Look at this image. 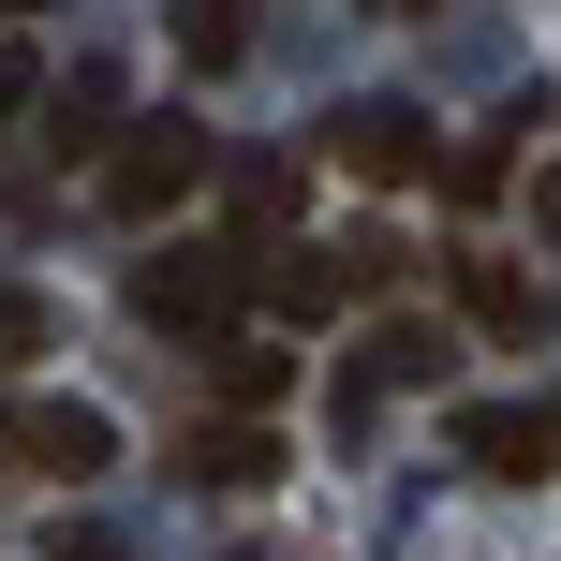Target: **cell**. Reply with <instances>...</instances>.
Here are the masks:
<instances>
[{
	"label": "cell",
	"mask_w": 561,
	"mask_h": 561,
	"mask_svg": "<svg viewBox=\"0 0 561 561\" xmlns=\"http://www.w3.org/2000/svg\"><path fill=\"white\" fill-rule=\"evenodd\" d=\"M237 296H252V252H237V237L148 252V280H134V310H148V325H207V340H237Z\"/></svg>",
	"instance_id": "1"
},
{
	"label": "cell",
	"mask_w": 561,
	"mask_h": 561,
	"mask_svg": "<svg viewBox=\"0 0 561 561\" xmlns=\"http://www.w3.org/2000/svg\"><path fill=\"white\" fill-rule=\"evenodd\" d=\"M193 178H207V134H193V118H134L118 163H104V207H118V222H163Z\"/></svg>",
	"instance_id": "2"
},
{
	"label": "cell",
	"mask_w": 561,
	"mask_h": 561,
	"mask_svg": "<svg viewBox=\"0 0 561 561\" xmlns=\"http://www.w3.org/2000/svg\"><path fill=\"white\" fill-rule=\"evenodd\" d=\"M458 458H473V473H503V488L561 473V385H547V399H473V414H458Z\"/></svg>",
	"instance_id": "3"
},
{
	"label": "cell",
	"mask_w": 561,
	"mask_h": 561,
	"mask_svg": "<svg viewBox=\"0 0 561 561\" xmlns=\"http://www.w3.org/2000/svg\"><path fill=\"white\" fill-rule=\"evenodd\" d=\"M325 148L369 178V193H399V178H428V104H399V89H369V104L325 118Z\"/></svg>",
	"instance_id": "4"
},
{
	"label": "cell",
	"mask_w": 561,
	"mask_h": 561,
	"mask_svg": "<svg viewBox=\"0 0 561 561\" xmlns=\"http://www.w3.org/2000/svg\"><path fill=\"white\" fill-rule=\"evenodd\" d=\"M0 444H15V458H45V473H104V458H118V428L89 414V399H30Z\"/></svg>",
	"instance_id": "5"
},
{
	"label": "cell",
	"mask_w": 561,
	"mask_h": 561,
	"mask_svg": "<svg viewBox=\"0 0 561 561\" xmlns=\"http://www.w3.org/2000/svg\"><path fill=\"white\" fill-rule=\"evenodd\" d=\"M458 310H473L488 340H547V280L503 266V252H458Z\"/></svg>",
	"instance_id": "6"
},
{
	"label": "cell",
	"mask_w": 561,
	"mask_h": 561,
	"mask_svg": "<svg viewBox=\"0 0 561 561\" xmlns=\"http://www.w3.org/2000/svg\"><path fill=\"white\" fill-rule=\"evenodd\" d=\"M178 473H193V488H266V473H280V444L237 414V428H193V444H178Z\"/></svg>",
	"instance_id": "7"
},
{
	"label": "cell",
	"mask_w": 561,
	"mask_h": 561,
	"mask_svg": "<svg viewBox=\"0 0 561 561\" xmlns=\"http://www.w3.org/2000/svg\"><path fill=\"white\" fill-rule=\"evenodd\" d=\"M207 355H222V399H237V414H266V399L296 385V355H280V340H252V325H237V340H207Z\"/></svg>",
	"instance_id": "8"
},
{
	"label": "cell",
	"mask_w": 561,
	"mask_h": 561,
	"mask_svg": "<svg viewBox=\"0 0 561 561\" xmlns=\"http://www.w3.org/2000/svg\"><path fill=\"white\" fill-rule=\"evenodd\" d=\"M266 296L296 310V325H325V310L355 296V266H340V252H280V266H266Z\"/></svg>",
	"instance_id": "9"
},
{
	"label": "cell",
	"mask_w": 561,
	"mask_h": 561,
	"mask_svg": "<svg viewBox=\"0 0 561 561\" xmlns=\"http://www.w3.org/2000/svg\"><path fill=\"white\" fill-rule=\"evenodd\" d=\"M237 45H252V0H178V59L193 75H222Z\"/></svg>",
	"instance_id": "10"
},
{
	"label": "cell",
	"mask_w": 561,
	"mask_h": 561,
	"mask_svg": "<svg viewBox=\"0 0 561 561\" xmlns=\"http://www.w3.org/2000/svg\"><path fill=\"white\" fill-rule=\"evenodd\" d=\"M15 355H45V296H30V280H0V369Z\"/></svg>",
	"instance_id": "11"
},
{
	"label": "cell",
	"mask_w": 561,
	"mask_h": 561,
	"mask_svg": "<svg viewBox=\"0 0 561 561\" xmlns=\"http://www.w3.org/2000/svg\"><path fill=\"white\" fill-rule=\"evenodd\" d=\"M533 237H547V252H561V163L533 178Z\"/></svg>",
	"instance_id": "12"
},
{
	"label": "cell",
	"mask_w": 561,
	"mask_h": 561,
	"mask_svg": "<svg viewBox=\"0 0 561 561\" xmlns=\"http://www.w3.org/2000/svg\"><path fill=\"white\" fill-rule=\"evenodd\" d=\"M30 104V45H0V118H15Z\"/></svg>",
	"instance_id": "13"
},
{
	"label": "cell",
	"mask_w": 561,
	"mask_h": 561,
	"mask_svg": "<svg viewBox=\"0 0 561 561\" xmlns=\"http://www.w3.org/2000/svg\"><path fill=\"white\" fill-rule=\"evenodd\" d=\"M399 15H428V0H399Z\"/></svg>",
	"instance_id": "14"
},
{
	"label": "cell",
	"mask_w": 561,
	"mask_h": 561,
	"mask_svg": "<svg viewBox=\"0 0 561 561\" xmlns=\"http://www.w3.org/2000/svg\"><path fill=\"white\" fill-rule=\"evenodd\" d=\"M0 15H30V0H0Z\"/></svg>",
	"instance_id": "15"
}]
</instances>
